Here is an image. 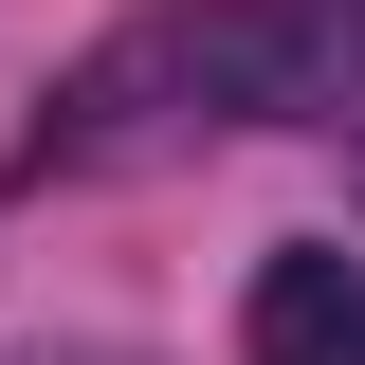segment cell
<instances>
[{"label": "cell", "mask_w": 365, "mask_h": 365, "mask_svg": "<svg viewBox=\"0 0 365 365\" xmlns=\"http://www.w3.org/2000/svg\"><path fill=\"white\" fill-rule=\"evenodd\" d=\"M237 365H365V256L347 237H292L237 292Z\"/></svg>", "instance_id": "cell-2"}, {"label": "cell", "mask_w": 365, "mask_h": 365, "mask_svg": "<svg viewBox=\"0 0 365 365\" xmlns=\"http://www.w3.org/2000/svg\"><path fill=\"white\" fill-rule=\"evenodd\" d=\"M365 73V0H165L91 37L37 110V165H165L201 128H311Z\"/></svg>", "instance_id": "cell-1"}, {"label": "cell", "mask_w": 365, "mask_h": 365, "mask_svg": "<svg viewBox=\"0 0 365 365\" xmlns=\"http://www.w3.org/2000/svg\"><path fill=\"white\" fill-rule=\"evenodd\" d=\"M37 365H128V347H37Z\"/></svg>", "instance_id": "cell-3"}]
</instances>
